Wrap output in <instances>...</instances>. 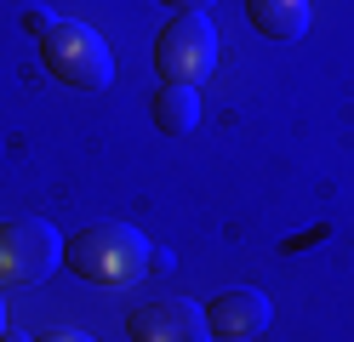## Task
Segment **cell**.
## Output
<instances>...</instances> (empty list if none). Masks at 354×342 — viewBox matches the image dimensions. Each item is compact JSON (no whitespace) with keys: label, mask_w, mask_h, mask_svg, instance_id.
<instances>
[{"label":"cell","mask_w":354,"mask_h":342,"mask_svg":"<svg viewBox=\"0 0 354 342\" xmlns=\"http://www.w3.org/2000/svg\"><path fill=\"white\" fill-rule=\"evenodd\" d=\"M154 68L160 80L194 86L217 68V29L206 23V12H177L160 35H154Z\"/></svg>","instance_id":"3"},{"label":"cell","mask_w":354,"mask_h":342,"mask_svg":"<svg viewBox=\"0 0 354 342\" xmlns=\"http://www.w3.org/2000/svg\"><path fill=\"white\" fill-rule=\"evenodd\" d=\"M246 17L269 40H297L308 29V0H246Z\"/></svg>","instance_id":"8"},{"label":"cell","mask_w":354,"mask_h":342,"mask_svg":"<svg viewBox=\"0 0 354 342\" xmlns=\"http://www.w3.org/2000/svg\"><path fill=\"white\" fill-rule=\"evenodd\" d=\"M63 263V240L46 217H12L0 222V280L35 285Z\"/></svg>","instance_id":"4"},{"label":"cell","mask_w":354,"mask_h":342,"mask_svg":"<svg viewBox=\"0 0 354 342\" xmlns=\"http://www.w3.org/2000/svg\"><path fill=\"white\" fill-rule=\"evenodd\" d=\"M40 57H46L52 80L75 86V91H103L115 80V52H109V40L97 29H86V23H46L40 29Z\"/></svg>","instance_id":"2"},{"label":"cell","mask_w":354,"mask_h":342,"mask_svg":"<svg viewBox=\"0 0 354 342\" xmlns=\"http://www.w3.org/2000/svg\"><path fill=\"white\" fill-rule=\"evenodd\" d=\"M0 342H6V303H0Z\"/></svg>","instance_id":"12"},{"label":"cell","mask_w":354,"mask_h":342,"mask_svg":"<svg viewBox=\"0 0 354 342\" xmlns=\"http://www.w3.org/2000/svg\"><path fill=\"white\" fill-rule=\"evenodd\" d=\"M131 342H212L206 308L189 303V296H154V303L126 314Z\"/></svg>","instance_id":"5"},{"label":"cell","mask_w":354,"mask_h":342,"mask_svg":"<svg viewBox=\"0 0 354 342\" xmlns=\"http://www.w3.org/2000/svg\"><path fill=\"white\" fill-rule=\"evenodd\" d=\"M29 342H97V336H86V331H40V336H29Z\"/></svg>","instance_id":"9"},{"label":"cell","mask_w":354,"mask_h":342,"mask_svg":"<svg viewBox=\"0 0 354 342\" xmlns=\"http://www.w3.org/2000/svg\"><path fill=\"white\" fill-rule=\"evenodd\" d=\"M63 263L92 285H138L149 274V263H154V251L131 222H92V228H80L69 240Z\"/></svg>","instance_id":"1"},{"label":"cell","mask_w":354,"mask_h":342,"mask_svg":"<svg viewBox=\"0 0 354 342\" xmlns=\"http://www.w3.org/2000/svg\"><path fill=\"white\" fill-rule=\"evenodd\" d=\"M269 319H274V303L263 291H252V285L217 291L206 303V325H212V336H223V342H252V336L269 331Z\"/></svg>","instance_id":"6"},{"label":"cell","mask_w":354,"mask_h":342,"mask_svg":"<svg viewBox=\"0 0 354 342\" xmlns=\"http://www.w3.org/2000/svg\"><path fill=\"white\" fill-rule=\"evenodd\" d=\"M166 6H171V12H206L212 0H166Z\"/></svg>","instance_id":"11"},{"label":"cell","mask_w":354,"mask_h":342,"mask_svg":"<svg viewBox=\"0 0 354 342\" xmlns=\"http://www.w3.org/2000/svg\"><path fill=\"white\" fill-rule=\"evenodd\" d=\"M46 23H52V12H24V29H29V35H40Z\"/></svg>","instance_id":"10"},{"label":"cell","mask_w":354,"mask_h":342,"mask_svg":"<svg viewBox=\"0 0 354 342\" xmlns=\"http://www.w3.org/2000/svg\"><path fill=\"white\" fill-rule=\"evenodd\" d=\"M154 126H160L166 137H189L194 126H201V91L166 80L160 91H154Z\"/></svg>","instance_id":"7"}]
</instances>
